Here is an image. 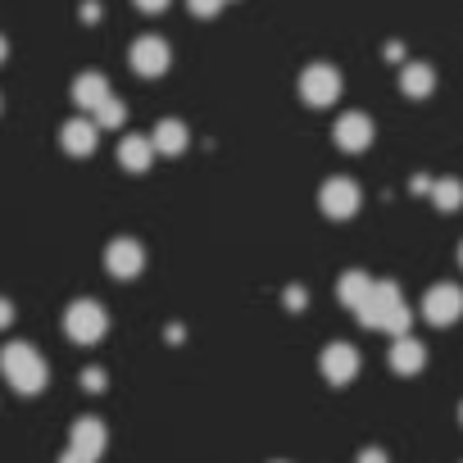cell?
Here are the masks:
<instances>
[{"label": "cell", "mask_w": 463, "mask_h": 463, "mask_svg": "<svg viewBox=\"0 0 463 463\" xmlns=\"http://www.w3.org/2000/svg\"><path fill=\"white\" fill-rule=\"evenodd\" d=\"M431 87H436L431 64H404V73H400V91H404V96L422 100V96H431Z\"/></svg>", "instance_id": "e0dca14e"}, {"label": "cell", "mask_w": 463, "mask_h": 463, "mask_svg": "<svg viewBox=\"0 0 463 463\" xmlns=\"http://www.w3.org/2000/svg\"><path fill=\"white\" fill-rule=\"evenodd\" d=\"M382 55H386V60H404V46H400V42H391V46H386Z\"/></svg>", "instance_id": "83f0119b"}, {"label": "cell", "mask_w": 463, "mask_h": 463, "mask_svg": "<svg viewBox=\"0 0 463 463\" xmlns=\"http://www.w3.org/2000/svg\"><path fill=\"white\" fill-rule=\"evenodd\" d=\"M73 100H78L82 109H96L100 100H109V82H105V73H82V78L73 82Z\"/></svg>", "instance_id": "ac0fdd59"}, {"label": "cell", "mask_w": 463, "mask_h": 463, "mask_svg": "<svg viewBox=\"0 0 463 463\" xmlns=\"http://www.w3.org/2000/svg\"><path fill=\"white\" fill-rule=\"evenodd\" d=\"M105 327H109V314H105L96 300H73L69 314H64V332H69V341H78V345H96V341L105 336Z\"/></svg>", "instance_id": "3957f363"}, {"label": "cell", "mask_w": 463, "mask_h": 463, "mask_svg": "<svg viewBox=\"0 0 463 463\" xmlns=\"http://www.w3.org/2000/svg\"><path fill=\"white\" fill-rule=\"evenodd\" d=\"M105 269L114 273V278H137L141 269H146V250H141V241H132V237H118V241H109V250H105Z\"/></svg>", "instance_id": "9c48e42d"}, {"label": "cell", "mask_w": 463, "mask_h": 463, "mask_svg": "<svg viewBox=\"0 0 463 463\" xmlns=\"http://www.w3.org/2000/svg\"><path fill=\"white\" fill-rule=\"evenodd\" d=\"M458 422H463V404H458Z\"/></svg>", "instance_id": "4dcf8cb0"}, {"label": "cell", "mask_w": 463, "mask_h": 463, "mask_svg": "<svg viewBox=\"0 0 463 463\" xmlns=\"http://www.w3.org/2000/svg\"><path fill=\"white\" fill-rule=\"evenodd\" d=\"M5 55H10V42H5V37H0V60H5Z\"/></svg>", "instance_id": "f1b7e54d"}, {"label": "cell", "mask_w": 463, "mask_h": 463, "mask_svg": "<svg viewBox=\"0 0 463 463\" xmlns=\"http://www.w3.org/2000/svg\"><path fill=\"white\" fill-rule=\"evenodd\" d=\"M96 137H100L96 118H69V123L60 128V146H64L69 155H78V159L96 150Z\"/></svg>", "instance_id": "8fae6325"}, {"label": "cell", "mask_w": 463, "mask_h": 463, "mask_svg": "<svg viewBox=\"0 0 463 463\" xmlns=\"http://www.w3.org/2000/svg\"><path fill=\"white\" fill-rule=\"evenodd\" d=\"M318 368H323V377H327L332 386H345V382H354V373H359V350L345 345V341H332V345L318 354Z\"/></svg>", "instance_id": "ba28073f"}, {"label": "cell", "mask_w": 463, "mask_h": 463, "mask_svg": "<svg viewBox=\"0 0 463 463\" xmlns=\"http://www.w3.org/2000/svg\"><path fill=\"white\" fill-rule=\"evenodd\" d=\"M128 64H132V73H141V78H159V73L173 64V51H168L164 37H137L132 51H128Z\"/></svg>", "instance_id": "5b68a950"}, {"label": "cell", "mask_w": 463, "mask_h": 463, "mask_svg": "<svg viewBox=\"0 0 463 463\" xmlns=\"http://www.w3.org/2000/svg\"><path fill=\"white\" fill-rule=\"evenodd\" d=\"M91 114H96V128H123V123H128V105H123V100H114V96H109V100H100Z\"/></svg>", "instance_id": "ffe728a7"}, {"label": "cell", "mask_w": 463, "mask_h": 463, "mask_svg": "<svg viewBox=\"0 0 463 463\" xmlns=\"http://www.w3.org/2000/svg\"><path fill=\"white\" fill-rule=\"evenodd\" d=\"M0 373H5V382H10L19 395H37V391L46 386V377H51L46 359H42L28 341H14V345L0 350Z\"/></svg>", "instance_id": "7a4b0ae2"}, {"label": "cell", "mask_w": 463, "mask_h": 463, "mask_svg": "<svg viewBox=\"0 0 463 463\" xmlns=\"http://www.w3.org/2000/svg\"><path fill=\"white\" fill-rule=\"evenodd\" d=\"M150 159H155V141H150V137H123V141H118V164H123L128 173H146Z\"/></svg>", "instance_id": "9a60e30c"}, {"label": "cell", "mask_w": 463, "mask_h": 463, "mask_svg": "<svg viewBox=\"0 0 463 463\" xmlns=\"http://www.w3.org/2000/svg\"><path fill=\"white\" fill-rule=\"evenodd\" d=\"M373 278L364 273V269H354V273H341V282H336V296H341V305L345 309H364L368 305V296H373Z\"/></svg>", "instance_id": "5bb4252c"}, {"label": "cell", "mask_w": 463, "mask_h": 463, "mask_svg": "<svg viewBox=\"0 0 463 463\" xmlns=\"http://www.w3.org/2000/svg\"><path fill=\"white\" fill-rule=\"evenodd\" d=\"M359 186L350 182V177H327L323 182V191H318V204H323V213L327 218H354L359 213Z\"/></svg>", "instance_id": "52a82bcc"}, {"label": "cell", "mask_w": 463, "mask_h": 463, "mask_svg": "<svg viewBox=\"0 0 463 463\" xmlns=\"http://www.w3.org/2000/svg\"><path fill=\"white\" fill-rule=\"evenodd\" d=\"M69 449H78V454H87V458L96 463V458L105 454V422H100V418H78Z\"/></svg>", "instance_id": "7c38bea8"}, {"label": "cell", "mask_w": 463, "mask_h": 463, "mask_svg": "<svg viewBox=\"0 0 463 463\" xmlns=\"http://www.w3.org/2000/svg\"><path fill=\"white\" fill-rule=\"evenodd\" d=\"M222 5H227V0H186V10H191L195 19H213Z\"/></svg>", "instance_id": "44dd1931"}, {"label": "cell", "mask_w": 463, "mask_h": 463, "mask_svg": "<svg viewBox=\"0 0 463 463\" xmlns=\"http://www.w3.org/2000/svg\"><path fill=\"white\" fill-rule=\"evenodd\" d=\"M427 195H431V204H436V209H445V213H449V209H458V204H463V182H458V177H436Z\"/></svg>", "instance_id": "d6986e66"}, {"label": "cell", "mask_w": 463, "mask_h": 463, "mask_svg": "<svg viewBox=\"0 0 463 463\" xmlns=\"http://www.w3.org/2000/svg\"><path fill=\"white\" fill-rule=\"evenodd\" d=\"M287 305H291V309H305V291L291 287V291H287Z\"/></svg>", "instance_id": "d4e9b609"}, {"label": "cell", "mask_w": 463, "mask_h": 463, "mask_svg": "<svg viewBox=\"0 0 463 463\" xmlns=\"http://www.w3.org/2000/svg\"><path fill=\"white\" fill-rule=\"evenodd\" d=\"M391 368L400 373V377H413L422 364H427V345L422 341H413V336H395V345H391Z\"/></svg>", "instance_id": "4fadbf2b"}, {"label": "cell", "mask_w": 463, "mask_h": 463, "mask_svg": "<svg viewBox=\"0 0 463 463\" xmlns=\"http://www.w3.org/2000/svg\"><path fill=\"white\" fill-rule=\"evenodd\" d=\"M458 264H463V241H458Z\"/></svg>", "instance_id": "f546056e"}, {"label": "cell", "mask_w": 463, "mask_h": 463, "mask_svg": "<svg viewBox=\"0 0 463 463\" xmlns=\"http://www.w3.org/2000/svg\"><path fill=\"white\" fill-rule=\"evenodd\" d=\"M300 96H305V105L327 109V105L341 96V73H336L332 64H309V69L300 73Z\"/></svg>", "instance_id": "277c9868"}, {"label": "cell", "mask_w": 463, "mask_h": 463, "mask_svg": "<svg viewBox=\"0 0 463 463\" xmlns=\"http://www.w3.org/2000/svg\"><path fill=\"white\" fill-rule=\"evenodd\" d=\"M132 5H137L141 14H159V10L168 5V0H132Z\"/></svg>", "instance_id": "603a6c76"}, {"label": "cell", "mask_w": 463, "mask_h": 463, "mask_svg": "<svg viewBox=\"0 0 463 463\" xmlns=\"http://www.w3.org/2000/svg\"><path fill=\"white\" fill-rule=\"evenodd\" d=\"M155 150L159 155H182L186 146H191V132H186V123H177V118H164L159 128H155Z\"/></svg>", "instance_id": "2e32d148"}, {"label": "cell", "mask_w": 463, "mask_h": 463, "mask_svg": "<svg viewBox=\"0 0 463 463\" xmlns=\"http://www.w3.org/2000/svg\"><path fill=\"white\" fill-rule=\"evenodd\" d=\"M10 323H14V305L0 300V327H10Z\"/></svg>", "instance_id": "cb8c5ba5"}, {"label": "cell", "mask_w": 463, "mask_h": 463, "mask_svg": "<svg viewBox=\"0 0 463 463\" xmlns=\"http://www.w3.org/2000/svg\"><path fill=\"white\" fill-rule=\"evenodd\" d=\"M359 463H391V458H386L382 449H364V454H359Z\"/></svg>", "instance_id": "484cf974"}, {"label": "cell", "mask_w": 463, "mask_h": 463, "mask_svg": "<svg viewBox=\"0 0 463 463\" xmlns=\"http://www.w3.org/2000/svg\"><path fill=\"white\" fill-rule=\"evenodd\" d=\"M82 386H87V391H105V373L87 368V373H82Z\"/></svg>", "instance_id": "7402d4cb"}, {"label": "cell", "mask_w": 463, "mask_h": 463, "mask_svg": "<svg viewBox=\"0 0 463 463\" xmlns=\"http://www.w3.org/2000/svg\"><path fill=\"white\" fill-rule=\"evenodd\" d=\"M336 146H341L345 155L368 150V146H373V118H368V114H359V109L341 114V118H336Z\"/></svg>", "instance_id": "30bf717a"}, {"label": "cell", "mask_w": 463, "mask_h": 463, "mask_svg": "<svg viewBox=\"0 0 463 463\" xmlns=\"http://www.w3.org/2000/svg\"><path fill=\"white\" fill-rule=\"evenodd\" d=\"M422 318H427L431 327H449L454 318H463V291L449 287V282L431 287V291L422 296Z\"/></svg>", "instance_id": "8992f818"}, {"label": "cell", "mask_w": 463, "mask_h": 463, "mask_svg": "<svg viewBox=\"0 0 463 463\" xmlns=\"http://www.w3.org/2000/svg\"><path fill=\"white\" fill-rule=\"evenodd\" d=\"M60 463H91V458H87V454H78V449H64V454H60Z\"/></svg>", "instance_id": "4316f807"}, {"label": "cell", "mask_w": 463, "mask_h": 463, "mask_svg": "<svg viewBox=\"0 0 463 463\" xmlns=\"http://www.w3.org/2000/svg\"><path fill=\"white\" fill-rule=\"evenodd\" d=\"M354 314H359V323H364V327H373V332L409 336V309H404V300H400V287H395V282H377V287H373V296H368V305H364V309H354Z\"/></svg>", "instance_id": "6da1fadb"}]
</instances>
